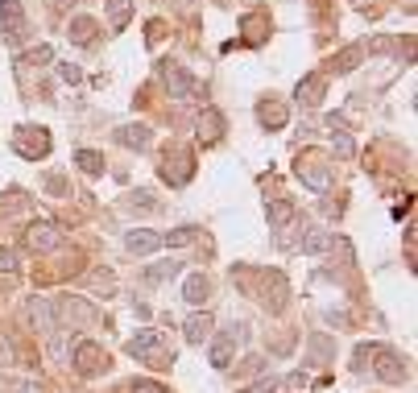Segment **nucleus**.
I'll return each instance as SVG.
<instances>
[{
  "label": "nucleus",
  "mask_w": 418,
  "mask_h": 393,
  "mask_svg": "<svg viewBox=\"0 0 418 393\" xmlns=\"http://www.w3.org/2000/svg\"><path fill=\"white\" fill-rule=\"evenodd\" d=\"M133 393H162V385H153V381H133Z\"/></svg>",
  "instance_id": "21"
},
{
  "label": "nucleus",
  "mask_w": 418,
  "mask_h": 393,
  "mask_svg": "<svg viewBox=\"0 0 418 393\" xmlns=\"http://www.w3.org/2000/svg\"><path fill=\"white\" fill-rule=\"evenodd\" d=\"M319 91H323V79H319V75H311V79H303V83H298V99H307V104H315V99H319Z\"/></svg>",
  "instance_id": "13"
},
{
  "label": "nucleus",
  "mask_w": 418,
  "mask_h": 393,
  "mask_svg": "<svg viewBox=\"0 0 418 393\" xmlns=\"http://www.w3.org/2000/svg\"><path fill=\"white\" fill-rule=\"evenodd\" d=\"M158 245H162V236H153V232H129V249H133V253H141V257H145V253H153Z\"/></svg>",
  "instance_id": "8"
},
{
  "label": "nucleus",
  "mask_w": 418,
  "mask_h": 393,
  "mask_svg": "<svg viewBox=\"0 0 418 393\" xmlns=\"http://www.w3.org/2000/svg\"><path fill=\"white\" fill-rule=\"evenodd\" d=\"M327 245H332V236H327V232H315V236H307V240H303V249H307V253H319V249H327Z\"/></svg>",
  "instance_id": "16"
},
{
  "label": "nucleus",
  "mask_w": 418,
  "mask_h": 393,
  "mask_svg": "<svg viewBox=\"0 0 418 393\" xmlns=\"http://www.w3.org/2000/svg\"><path fill=\"white\" fill-rule=\"evenodd\" d=\"M195 240V232L187 228V232H174V236H166V245H191Z\"/></svg>",
  "instance_id": "20"
},
{
  "label": "nucleus",
  "mask_w": 418,
  "mask_h": 393,
  "mask_svg": "<svg viewBox=\"0 0 418 393\" xmlns=\"http://www.w3.org/2000/svg\"><path fill=\"white\" fill-rule=\"evenodd\" d=\"M162 79H166L170 95H178V99H195V95H199V79H195V75H187V70H182V66H174V62H166V66H162Z\"/></svg>",
  "instance_id": "1"
},
{
  "label": "nucleus",
  "mask_w": 418,
  "mask_h": 393,
  "mask_svg": "<svg viewBox=\"0 0 418 393\" xmlns=\"http://www.w3.org/2000/svg\"><path fill=\"white\" fill-rule=\"evenodd\" d=\"M236 344H240V332H236V327H228V332L216 340V348H211V365H216V369H228V365H232Z\"/></svg>",
  "instance_id": "5"
},
{
  "label": "nucleus",
  "mask_w": 418,
  "mask_h": 393,
  "mask_svg": "<svg viewBox=\"0 0 418 393\" xmlns=\"http://www.w3.org/2000/svg\"><path fill=\"white\" fill-rule=\"evenodd\" d=\"M79 166H83L87 174H99V170H104V162H99V153H91V149H83V153H79Z\"/></svg>",
  "instance_id": "15"
},
{
  "label": "nucleus",
  "mask_w": 418,
  "mask_h": 393,
  "mask_svg": "<svg viewBox=\"0 0 418 393\" xmlns=\"http://www.w3.org/2000/svg\"><path fill=\"white\" fill-rule=\"evenodd\" d=\"M129 352H133L137 361H149V365H170V361H166V352H162V336H153V332L137 336V340L129 344Z\"/></svg>",
  "instance_id": "3"
},
{
  "label": "nucleus",
  "mask_w": 418,
  "mask_h": 393,
  "mask_svg": "<svg viewBox=\"0 0 418 393\" xmlns=\"http://www.w3.org/2000/svg\"><path fill=\"white\" fill-rule=\"evenodd\" d=\"M29 319L41 327V332H50L54 327V311H50V303L46 298H37V303H29Z\"/></svg>",
  "instance_id": "9"
},
{
  "label": "nucleus",
  "mask_w": 418,
  "mask_h": 393,
  "mask_svg": "<svg viewBox=\"0 0 418 393\" xmlns=\"http://www.w3.org/2000/svg\"><path fill=\"white\" fill-rule=\"evenodd\" d=\"M62 245H66V236H62L58 224L41 220V224L29 228V249H37V253H54V249H62Z\"/></svg>",
  "instance_id": "2"
},
{
  "label": "nucleus",
  "mask_w": 418,
  "mask_h": 393,
  "mask_svg": "<svg viewBox=\"0 0 418 393\" xmlns=\"http://www.w3.org/2000/svg\"><path fill=\"white\" fill-rule=\"evenodd\" d=\"M269 215H274V224H286V220L294 215V207H290V203H274V207H269Z\"/></svg>",
  "instance_id": "18"
},
{
  "label": "nucleus",
  "mask_w": 418,
  "mask_h": 393,
  "mask_svg": "<svg viewBox=\"0 0 418 393\" xmlns=\"http://www.w3.org/2000/svg\"><path fill=\"white\" fill-rule=\"evenodd\" d=\"M0 21H4L8 41H21V37H25V12H21V0H0Z\"/></svg>",
  "instance_id": "4"
},
{
  "label": "nucleus",
  "mask_w": 418,
  "mask_h": 393,
  "mask_svg": "<svg viewBox=\"0 0 418 393\" xmlns=\"http://www.w3.org/2000/svg\"><path fill=\"white\" fill-rule=\"evenodd\" d=\"M0 269H4V274L17 269V253H12V249H0Z\"/></svg>",
  "instance_id": "19"
},
{
  "label": "nucleus",
  "mask_w": 418,
  "mask_h": 393,
  "mask_svg": "<svg viewBox=\"0 0 418 393\" xmlns=\"http://www.w3.org/2000/svg\"><path fill=\"white\" fill-rule=\"evenodd\" d=\"M95 361H99V348H95V344H79V369H83V373H91V369H95Z\"/></svg>",
  "instance_id": "14"
},
{
  "label": "nucleus",
  "mask_w": 418,
  "mask_h": 393,
  "mask_svg": "<svg viewBox=\"0 0 418 393\" xmlns=\"http://www.w3.org/2000/svg\"><path fill=\"white\" fill-rule=\"evenodd\" d=\"M120 141H124V145H149V133H145V128H137V133H133V128H124V133H120Z\"/></svg>",
  "instance_id": "17"
},
{
  "label": "nucleus",
  "mask_w": 418,
  "mask_h": 393,
  "mask_svg": "<svg viewBox=\"0 0 418 393\" xmlns=\"http://www.w3.org/2000/svg\"><path fill=\"white\" fill-rule=\"evenodd\" d=\"M108 12H112V29H124V21L133 12V0H108Z\"/></svg>",
  "instance_id": "12"
},
{
  "label": "nucleus",
  "mask_w": 418,
  "mask_h": 393,
  "mask_svg": "<svg viewBox=\"0 0 418 393\" xmlns=\"http://www.w3.org/2000/svg\"><path fill=\"white\" fill-rule=\"evenodd\" d=\"M182 294H187V303H203V298H207V278H203V274H191Z\"/></svg>",
  "instance_id": "10"
},
{
  "label": "nucleus",
  "mask_w": 418,
  "mask_h": 393,
  "mask_svg": "<svg viewBox=\"0 0 418 393\" xmlns=\"http://www.w3.org/2000/svg\"><path fill=\"white\" fill-rule=\"evenodd\" d=\"M207 327H211V315H191L187 319V344H203Z\"/></svg>",
  "instance_id": "7"
},
{
  "label": "nucleus",
  "mask_w": 418,
  "mask_h": 393,
  "mask_svg": "<svg viewBox=\"0 0 418 393\" xmlns=\"http://www.w3.org/2000/svg\"><path fill=\"white\" fill-rule=\"evenodd\" d=\"M70 37H75V41H91V37H95V21H91V17H75V21H70Z\"/></svg>",
  "instance_id": "11"
},
{
  "label": "nucleus",
  "mask_w": 418,
  "mask_h": 393,
  "mask_svg": "<svg viewBox=\"0 0 418 393\" xmlns=\"http://www.w3.org/2000/svg\"><path fill=\"white\" fill-rule=\"evenodd\" d=\"M17 149H21L25 157H37V153H46V149H50V137H46V133H37V137L17 133Z\"/></svg>",
  "instance_id": "6"
}]
</instances>
